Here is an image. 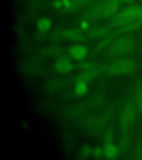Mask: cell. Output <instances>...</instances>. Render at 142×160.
Masks as SVG:
<instances>
[{
  "label": "cell",
  "mask_w": 142,
  "mask_h": 160,
  "mask_svg": "<svg viewBox=\"0 0 142 160\" xmlns=\"http://www.w3.org/2000/svg\"><path fill=\"white\" fill-rule=\"evenodd\" d=\"M140 20H142V5L134 4L113 16L110 26L122 27L129 23Z\"/></svg>",
  "instance_id": "6da1fadb"
},
{
  "label": "cell",
  "mask_w": 142,
  "mask_h": 160,
  "mask_svg": "<svg viewBox=\"0 0 142 160\" xmlns=\"http://www.w3.org/2000/svg\"><path fill=\"white\" fill-rule=\"evenodd\" d=\"M135 39L131 36L125 35L115 40L108 50V54L112 57H117L127 54L135 48Z\"/></svg>",
  "instance_id": "7a4b0ae2"
},
{
  "label": "cell",
  "mask_w": 142,
  "mask_h": 160,
  "mask_svg": "<svg viewBox=\"0 0 142 160\" xmlns=\"http://www.w3.org/2000/svg\"><path fill=\"white\" fill-rule=\"evenodd\" d=\"M137 111L135 98L133 96L124 106L120 115V126L123 132H128L130 128L135 122Z\"/></svg>",
  "instance_id": "3957f363"
},
{
  "label": "cell",
  "mask_w": 142,
  "mask_h": 160,
  "mask_svg": "<svg viewBox=\"0 0 142 160\" xmlns=\"http://www.w3.org/2000/svg\"><path fill=\"white\" fill-rule=\"evenodd\" d=\"M136 65L135 61L129 58H120L115 60L106 68L108 75H119L128 74L135 71Z\"/></svg>",
  "instance_id": "277c9868"
},
{
  "label": "cell",
  "mask_w": 142,
  "mask_h": 160,
  "mask_svg": "<svg viewBox=\"0 0 142 160\" xmlns=\"http://www.w3.org/2000/svg\"><path fill=\"white\" fill-rule=\"evenodd\" d=\"M107 0H100L90 8L84 14L87 20H93L102 16L103 8Z\"/></svg>",
  "instance_id": "5b68a950"
},
{
  "label": "cell",
  "mask_w": 142,
  "mask_h": 160,
  "mask_svg": "<svg viewBox=\"0 0 142 160\" xmlns=\"http://www.w3.org/2000/svg\"><path fill=\"white\" fill-rule=\"evenodd\" d=\"M55 70L60 73H68L71 72L73 69V65L69 58L61 56L55 63Z\"/></svg>",
  "instance_id": "8992f818"
},
{
  "label": "cell",
  "mask_w": 142,
  "mask_h": 160,
  "mask_svg": "<svg viewBox=\"0 0 142 160\" xmlns=\"http://www.w3.org/2000/svg\"><path fill=\"white\" fill-rule=\"evenodd\" d=\"M120 6V1L117 0H107L103 8L101 18L113 17L117 12Z\"/></svg>",
  "instance_id": "52a82bcc"
},
{
  "label": "cell",
  "mask_w": 142,
  "mask_h": 160,
  "mask_svg": "<svg viewBox=\"0 0 142 160\" xmlns=\"http://www.w3.org/2000/svg\"><path fill=\"white\" fill-rule=\"evenodd\" d=\"M69 53L75 60L82 61L87 55L88 50L85 46L75 45L69 48Z\"/></svg>",
  "instance_id": "ba28073f"
},
{
  "label": "cell",
  "mask_w": 142,
  "mask_h": 160,
  "mask_svg": "<svg viewBox=\"0 0 142 160\" xmlns=\"http://www.w3.org/2000/svg\"><path fill=\"white\" fill-rule=\"evenodd\" d=\"M102 69L100 68H95L92 70H87L85 71V72L81 73L78 75L77 78H76V82L77 81H85L86 82H87L93 79H95V78L100 74Z\"/></svg>",
  "instance_id": "9c48e42d"
},
{
  "label": "cell",
  "mask_w": 142,
  "mask_h": 160,
  "mask_svg": "<svg viewBox=\"0 0 142 160\" xmlns=\"http://www.w3.org/2000/svg\"><path fill=\"white\" fill-rule=\"evenodd\" d=\"M62 36L68 40L77 42H83L85 40L82 33L79 30L75 29H68L63 31Z\"/></svg>",
  "instance_id": "30bf717a"
},
{
  "label": "cell",
  "mask_w": 142,
  "mask_h": 160,
  "mask_svg": "<svg viewBox=\"0 0 142 160\" xmlns=\"http://www.w3.org/2000/svg\"><path fill=\"white\" fill-rule=\"evenodd\" d=\"M142 26V20H138V21L130 22L127 25L123 26L122 27H120V28L118 30H117L115 32L113 33V34L115 36L116 35L122 34L123 33L128 32L137 30Z\"/></svg>",
  "instance_id": "8fae6325"
},
{
  "label": "cell",
  "mask_w": 142,
  "mask_h": 160,
  "mask_svg": "<svg viewBox=\"0 0 142 160\" xmlns=\"http://www.w3.org/2000/svg\"><path fill=\"white\" fill-rule=\"evenodd\" d=\"M104 156L107 159H114L120 152L119 148L113 142L106 143L103 149Z\"/></svg>",
  "instance_id": "7c38bea8"
},
{
  "label": "cell",
  "mask_w": 142,
  "mask_h": 160,
  "mask_svg": "<svg viewBox=\"0 0 142 160\" xmlns=\"http://www.w3.org/2000/svg\"><path fill=\"white\" fill-rule=\"evenodd\" d=\"M134 98L135 104L137 108L138 111H139L141 115L142 119V81H139L135 86L134 92Z\"/></svg>",
  "instance_id": "4fadbf2b"
},
{
  "label": "cell",
  "mask_w": 142,
  "mask_h": 160,
  "mask_svg": "<svg viewBox=\"0 0 142 160\" xmlns=\"http://www.w3.org/2000/svg\"><path fill=\"white\" fill-rule=\"evenodd\" d=\"M130 138L128 132H123L120 138L119 143V150L120 152H125L130 148Z\"/></svg>",
  "instance_id": "5bb4252c"
},
{
  "label": "cell",
  "mask_w": 142,
  "mask_h": 160,
  "mask_svg": "<svg viewBox=\"0 0 142 160\" xmlns=\"http://www.w3.org/2000/svg\"><path fill=\"white\" fill-rule=\"evenodd\" d=\"M51 21L48 18H41L38 20L37 22V28L38 30L41 32H45L48 31L51 28Z\"/></svg>",
  "instance_id": "9a60e30c"
},
{
  "label": "cell",
  "mask_w": 142,
  "mask_h": 160,
  "mask_svg": "<svg viewBox=\"0 0 142 160\" xmlns=\"http://www.w3.org/2000/svg\"><path fill=\"white\" fill-rule=\"evenodd\" d=\"M110 30L108 28H96L91 31L88 35L91 38H100L105 36L110 33Z\"/></svg>",
  "instance_id": "2e32d148"
},
{
  "label": "cell",
  "mask_w": 142,
  "mask_h": 160,
  "mask_svg": "<svg viewBox=\"0 0 142 160\" xmlns=\"http://www.w3.org/2000/svg\"><path fill=\"white\" fill-rule=\"evenodd\" d=\"M88 91V85L85 81L76 82L75 92L78 96H83L86 94Z\"/></svg>",
  "instance_id": "e0dca14e"
},
{
  "label": "cell",
  "mask_w": 142,
  "mask_h": 160,
  "mask_svg": "<svg viewBox=\"0 0 142 160\" xmlns=\"http://www.w3.org/2000/svg\"><path fill=\"white\" fill-rule=\"evenodd\" d=\"M115 36L113 34L108 36L107 38H105V40H103L102 42L98 44L97 48H95V51H94V53H96L100 52V50H102L103 48H105L107 46L109 45L110 43L111 42V41H112L113 39L115 38Z\"/></svg>",
  "instance_id": "ac0fdd59"
},
{
  "label": "cell",
  "mask_w": 142,
  "mask_h": 160,
  "mask_svg": "<svg viewBox=\"0 0 142 160\" xmlns=\"http://www.w3.org/2000/svg\"><path fill=\"white\" fill-rule=\"evenodd\" d=\"M62 52V48L58 47H50V48H45L43 52V53L44 55H47V56H55L62 55L61 53Z\"/></svg>",
  "instance_id": "d6986e66"
},
{
  "label": "cell",
  "mask_w": 142,
  "mask_h": 160,
  "mask_svg": "<svg viewBox=\"0 0 142 160\" xmlns=\"http://www.w3.org/2000/svg\"><path fill=\"white\" fill-rule=\"evenodd\" d=\"M63 85L62 81L60 80H53L52 81L48 82L46 84V90L49 91H53L57 90L58 88H61Z\"/></svg>",
  "instance_id": "ffe728a7"
},
{
  "label": "cell",
  "mask_w": 142,
  "mask_h": 160,
  "mask_svg": "<svg viewBox=\"0 0 142 160\" xmlns=\"http://www.w3.org/2000/svg\"><path fill=\"white\" fill-rule=\"evenodd\" d=\"M93 148L90 145H84L83 146L80 151V156L83 158H88L90 155L92 153Z\"/></svg>",
  "instance_id": "44dd1931"
},
{
  "label": "cell",
  "mask_w": 142,
  "mask_h": 160,
  "mask_svg": "<svg viewBox=\"0 0 142 160\" xmlns=\"http://www.w3.org/2000/svg\"><path fill=\"white\" fill-rule=\"evenodd\" d=\"M133 158L135 160H142V141H139L135 147Z\"/></svg>",
  "instance_id": "7402d4cb"
},
{
  "label": "cell",
  "mask_w": 142,
  "mask_h": 160,
  "mask_svg": "<svg viewBox=\"0 0 142 160\" xmlns=\"http://www.w3.org/2000/svg\"><path fill=\"white\" fill-rule=\"evenodd\" d=\"M95 68H97V65L95 63L93 62H86L81 63L77 65V68L85 71L92 70Z\"/></svg>",
  "instance_id": "603a6c76"
},
{
  "label": "cell",
  "mask_w": 142,
  "mask_h": 160,
  "mask_svg": "<svg viewBox=\"0 0 142 160\" xmlns=\"http://www.w3.org/2000/svg\"><path fill=\"white\" fill-rule=\"evenodd\" d=\"M92 155L94 158L96 160H99L102 158L103 156H104L103 149L100 146H96L93 148Z\"/></svg>",
  "instance_id": "cb8c5ba5"
},
{
  "label": "cell",
  "mask_w": 142,
  "mask_h": 160,
  "mask_svg": "<svg viewBox=\"0 0 142 160\" xmlns=\"http://www.w3.org/2000/svg\"><path fill=\"white\" fill-rule=\"evenodd\" d=\"M114 138V131L112 128L107 130L105 136V143L112 142Z\"/></svg>",
  "instance_id": "d4e9b609"
},
{
  "label": "cell",
  "mask_w": 142,
  "mask_h": 160,
  "mask_svg": "<svg viewBox=\"0 0 142 160\" xmlns=\"http://www.w3.org/2000/svg\"><path fill=\"white\" fill-rule=\"evenodd\" d=\"M103 99H104V98H103L102 96L97 95L95 98H93L92 103L93 106H99L103 102Z\"/></svg>",
  "instance_id": "484cf974"
},
{
  "label": "cell",
  "mask_w": 142,
  "mask_h": 160,
  "mask_svg": "<svg viewBox=\"0 0 142 160\" xmlns=\"http://www.w3.org/2000/svg\"><path fill=\"white\" fill-rule=\"evenodd\" d=\"M90 25L88 22L86 20H83L82 21H81V22L80 23V28L82 30H87L89 28Z\"/></svg>",
  "instance_id": "4316f807"
},
{
  "label": "cell",
  "mask_w": 142,
  "mask_h": 160,
  "mask_svg": "<svg viewBox=\"0 0 142 160\" xmlns=\"http://www.w3.org/2000/svg\"><path fill=\"white\" fill-rule=\"evenodd\" d=\"M62 32H60L58 30L55 31V32H53L52 35H51L52 40L55 41V40L58 39L60 38V36H62Z\"/></svg>",
  "instance_id": "83f0119b"
},
{
  "label": "cell",
  "mask_w": 142,
  "mask_h": 160,
  "mask_svg": "<svg viewBox=\"0 0 142 160\" xmlns=\"http://www.w3.org/2000/svg\"><path fill=\"white\" fill-rule=\"evenodd\" d=\"M53 7L55 8L59 9V8H62L63 6L62 0H55V1H53Z\"/></svg>",
  "instance_id": "f1b7e54d"
},
{
  "label": "cell",
  "mask_w": 142,
  "mask_h": 160,
  "mask_svg": "<svg viewBox=\"0 0 142 160\" xmlns=\"http://www.w3.org/2000/svg\"><path fill=\"white\" fill-rule=\"evenodd\" d=\"M117 1L120 2H123L130 4V5H134L136 3V2L135 1V0H117Z\"/></svg>",
  "instance_id": "f546056e"
},
{
  "label": "cell",
  "mask_w": 142,
  "mask_h": 160,
  "mask_svg": "<svg viewBox=\"0 0 142 160\" xmlns=\"http://www.w3.org/2000/svg\"><path fill=\"white\" fill-rule=\"evenodd\" d=\"M76 2H77L80 5H83L86 4L89 1V0H75Z\"/></svg>",
  "instance_id": "4dcf8cb0"
},
{
  "label": "cell",
  "mask_w": 142,
  "mask_h": 160,
  "mask_svg": "<svg viewBox=\"0 0 142 160\" xmlns=\"http://www.w3.org/2000/svg\"><path fill=\"white\" fill-rule=\"evenodd\" d=\"M140 1H141V2H142V0H140Z\"/></svg>",
  "instance_id": "1f68e13d"
}]
</instances>
